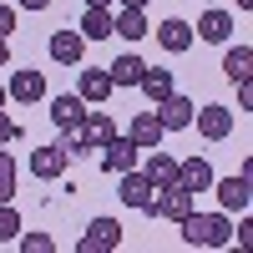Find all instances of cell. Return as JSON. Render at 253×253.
<instances>
[{
  "mask_svg": "<svg viewBox=\"0 0 253 253\" xmlns=\"http://www.w3.org/2000/svg\"><path fill=\"white\" fill-rule=\"evenodd\" d=\"M177 228H182L187 248H228V243H233V213H223V208H218V213H198V208H193Z\"/></svg>",
  "mask_w": 253,
  "mask_h": 253,
  "instance_id": "cell-1",
  "label": "cell"
},
{
  "mask_svg": "<svg viewBox=\"0 0 253 253\" xmlns=\"http://www.w3.org/2000/svg\"><path fill=\"white\" fill-rule=\"evenodd\" d=\"M187 213H193V193H187L182 182L157 187V193H152V208H147V218H167V223H182Z\"/></svg>",
  "mask_w": 253,
  "mask_h": 253,
  "instance_id": "cell-2",
  "label": "cell"
},
{
  "mask_svg": "<svg viewBox=\"0 0 253 253\" xmlns=\"http://www.w3.org/2000/svg\"><path fill=\"white\" fill-rule=\"evenodd\" d=\"M76 248L81 253H112V248H122V223L117 218H91Z\"/></svg>",
  "mask_w": 253,
  "mask_h": 253,
  "instance_id": "cell-3",
  "label": "cell"
},
{
  "mask_svg": "<svg viewBox=\"0 0 253 253\" xmlns=\"http://www.w3.org/2000/svg\"><path fill=\"white\" fill-rule=\"evenodd\" d=\"M157 122H162V132H187V126H193V96H182V91H172V96H162L157 101Z\"/></svg>",
  "mask_w": 253,
  "mask_h": 253,
  "instance_id": "cell-4",
  "label": "cell"
},
{
  "mask_svg": "<svg viewBox=\"0 0 253 253\" xmlns=\"http://www.w3.org/2000/svg\"><path fill=\"white\" fill-rule=\"evenodd\" d=\"M142 162V147L132 142V137H112L107 147H101V172H107V177H117V172H126V167H137Z\"/></svg>",
  "mask_w": 253,
  "mask_h": 253,
  "instance_id": "cell-5",
  "label": "cell"
},
{
  "mask_svg": "<svg viewBox=\"0 0 253 253\" xmlns=\"http://www.w3.org/2000/svg\"><path fill=\"white\" fill-rule=\"evenodd\" d=\"M117 177H122L117 198H122L126 208H137V213H147V208H152V193H157V187L147 182V172H142V167H126V172H117Z\"/></svg>",
  "mask_w": 253,
  "mask_h": 253,
  "instance_id": "cell-6",
  "label": "cell"
},
{
  "mask_svg": "<svg viewBox=\"0 0 253 253\" xmlns=\"http://www.w3.org/2000/svg\"><path fill=\"white\" fill-rule=\"evenodd\" d=\"M213 193H218V208L223 213H248V198H253V177H213Z\"/></svg>",
  "mask_w": 253,
  "mask_h": 253,
  "instance_id": "cell-7",
  "label": "cell"
},
{
  "mask_svg": "<svg viewBox=\"0 0 253 253\" xmlns=\"http://www.w3.org/2000/svg\"><path fill=\"white\" fill-rule=\"evenodd\" d=\"M193 126H198L203 142H223V137H233V112H228V107H198Z\"/></svg>",
  "mask_w": 253,
  "mask_h": 253,
  "instance_id": "cell-8",
  "label": "cell"
},
{
  "mask_svg": "<svg viewBox=\"0 0 253 253\" xmlns=\"http://www.w3.org/2000/svg\"><path fill=\"white\" fill-rule=\"evenodd\" d=\"M66 167H71V157L61 152L56 142H46V147H36V152H31V177H41V182H56Z\"/></svg>",
  "mask_w": 253,
  "mask_h": 253,
  "instance_id": "cell-9",
  "label": "cell"
},
{
  "mask_svg": "<svg viewBox=\"0 0 253 253\" xmlns=\"http://www.w3.org/2000/svg\"><path fill=\"white\" fill-rule=\"evenodd\" d=\"M117 86H112V76H107V66H86L76 76V96L86 101V107H101V101H107Z\"/></svg>",
  "mask_w": 253,
  "mask_h": 253,
  "instance_id": "cell-10",
  "label": "cell"
},
{
  "mask_svg": "<svg viewBox=\"0 0 253 253\" xmlns=\"http://www.w3.org/2000/svg\"><path fill=\"white\" fill-rule=\"evenodd\" d=\"M46 51H51L56 66H81V56H86V36H81V31H56Z\"/></svg>",
  "mask_w": 253,
  "mask_h": 253,
  "instance_id": "cell-11",
  "label": "cell"
},
{
  "mask_svg": "<svg viewBox=\"0 0 253 253\" xmlns=\"http://www.w3.org/2000/svg\"><path fill=\"white\" fill-rule=\"evenodd\" d=\"M177 182L187 193H208V187H213V162L208 157H182L177 162Z\"/></svg>",
  "mask_w": 253,
  "mask_h": 253,
  "instance_id": "cell-12",
  "label": "cell"
},
{
  "mask_svg": "<svg viewBox=\"0 0 253 253\" xmlns=\"http://www.w3.org/2000/svg\"><path fill=\"white\" fill-rule=\"evenodd\" d=\"M5 91H10V101L31 107V101H41V96H46V76L26 66V71H15V76H10V86H5Z\"/></svg>",
  "mask_w": 253,
  "mask_h": 253,
  "instance_id": "cell-13",
  "label": "cell"
},
{
  "mask_svg": "<svg viewBox=\"0 0 253 253\" xmlns=\"http://www.w3.org/2000/svg\"><path fill=\"white\" fill-rule=\"evenodd\" d=\"M126 137H132L137 147H142V152H152V147H162V122H157V112H137L132 117V126H126Z\"/></svg>",
  "mask_w": 253,
  "mask_h": 253,
  "instance_id": "cell-14",
  "label": "cell"
},
{
  "mask_svg": "<svg viewBox=\"0 0 253 253\" xmlns=\"http://www.w3.org/2000/svg\"><path fill=\"white\" fill-rule=\"evenodd\" d=\"M157 46L167 51V56H182L187 46H193V26H187V20H162V26H157Z\"/></svg>",
  "mask_w": 253,
  "mask_h": 253,
  "instance_id": "cell-15",
  "label": "cell"
},
{
  "mask_svg": "<svg viewBox=\"0 0 253 253\" xmlns=\"http://www.w3.org/2000/svg\"><path fill=\"white\" fill-rule=\"evenodd\" d=\"M51 122H56V132H66V126H81L86 122V101L81 96H51Z\"/></svg>",
  "mask_w": 253,
  "mask_h": 253,
  "instance_id": "cell-16",
  "label": "cell"
},
{
  "mask_svg": "<svg viewBox=\"0 0 253 253\" xmlns=\"http://www.w3.org/2000/svg\"><path fill=\"white\" fill-rule=\"evenodd\" d=\"M81 137H86V147H91V152H101V147L117 137L112 112H86V122H81Z\"/></svg>",
  "mask_w": 253,
  "mask_h": 253,
  "instance_id": "cell-17",
  "label": "cell"
},
{
  "mask_svg": "<svg viewBox=\"0 0 253 253\" xmlns=\"http://www.w3.org/2000/svg\"><path fill=\"white\" fill-rule=\"evenodd\" d=\"M112 36H122V41H142V36H152V31H147V10L122 5V10L112 15Z\"/></svg>",
  "mask_w": 253,
  "mask_h": 253,
  "instance_id": "cell-18",
  "label": "cell"
},
{
  "mask_svg": "<svg viewBox=\"0 0 253 253\" xmlns=\"http://www.w3.org/2000/svg\"><path fill=\"white\" fill-rule=\"evenodd\" d=\"M137 91H142V96L157 107L162 96H172V91H177V81H172V71H162V66H147V71H142V81H137Z\"/></svg>",
  "mask_w": 253,
  "mask_h": 253,
  "instance_id": "cell-19",
  "label": "cell"
},
{
  "mask_svg": "<svg viewBox=\"0 0 253 253\" xmlns=\"http://www.w3.org/2000/svg\"><path fill=\"white\" fill-rule=\"evenodd\" d=\"M203 41H213V46H228V36H233V15L228 10H203V20L193 26Z\"/></svg>",
  "mask_w": 253,
  "mask_h": 253,
  "instance_id": "cell-20",
  "label": "cell"
},
{
  "mask_svg": "<svg viewBox=\"0 0 253 253\" xmlns=\"http://www.w3.org/2000/svg\"><path fill=\"white\" fill-rule=\"evenodd\" d=\"M142 172H147V182L152 187H172L177 182V157H167V152H147V162H142Z\"/></svg>",
  "mask_w": 253,
  "mask_h": 253,
  "instance_id": "cell-21",
  "label": "cell"
},
{
  "mask_svg": "<svg viewBox=\"0 0 253 253\" xmlns=\"http://www.w3.org/2000/svg\"><path fill=\"white\" fill-rule=\"evenodd\" d=\"M76 31L86 41H112V5H86V15H81Z\"/></svg>",
  "mask_w": 253,
  "mask_h": 253,
  "instance_id": "cell-22",
  "label": "cell"
},
{
  "mask_svg": "<svg viewBox=\"0 0 253 253\" xmlns=\"http://www.w3.org/2000/svg\"><path fill=\"white\" fill-rule=\"evenodd\" d=\"M142 71H147V61H142V56H132V51H126V56H117L112 66H107L112 86H137V81H142Z\"/></svg>",
  "mask_w": 253,
  "mask_h": 253,
  "instance_id": "cell-23",
  "label": "cell"
},
{
  "mask_svg": "<svg viewBox=\"0 0 253 253\" xmlns=\"http://www.w3.org/2000/svg\"><path fill=\"white\" fill-rule=\"evenodd\" d=\"M223 76L228 81H243V76H253V46H228V56H223Z\"/></svg>",
  "mask_w": 253,
  "mask_h": 253,
  "instance_id": "cell-24",
  "label": "cell"
},
{
  "mask_svg": "<svg viewBox=\"0 0 253 253\" xmlns=\"http://www.w3.org/2000/svg\"><path fill=\"white\" fill-rule=\"evenodd\" d=\"M15 187H20V162L5 152V147H0V203H10Z\"/></svg>",
  "mask_w": 253,
  "mask_h": 253,
  "instance_id": "cell-25",
  "label": "cell"
},
{
  "mask_svg": "<svg viewBox=\"0 0 253 253\" xmlns=\"http://www.w3.org/2000/svg\"><path fill=\"white\" fill-rule=\"evenodd\" d=\"M56 147H61L66 157H81V152H91V147H86V137H81V126H66V132L56 137Z\"/></svg>",
  "mask_w": 253,
  "mask_h": 253,
  "instance_id": "cell-26",
  "label": "cell"
},
{
  "mask_svg": "<svg viewBox=\"0 0 253 253\" xmlns=\"http://www.w3.org/2000/svg\"><path fill=\"white\" fill-rule=\"evenodd\" d=\"M15 243H20V253H51L56 248L51 233H15Z\"/></svg>",
  "mask_w": 253,
  "mask_h": 253,
  "instance_id": "cell-27",
  "label": "cell"
},
{
  "mask_svg": "<svg viewBox=\"0 0 253 253\" xmlns=\"http://www.w3.org/2000/svg\"><path fill=\"white\" fill-rule=\"evenodd\" d=\"M15 233H20V213L10 203H0V243H15Z\"/></svg>",
  "mask_w": 253,
  "mask_h": 253,
  "instance_id": "cell-28",
  "label": "cell"
},
{
  "mask_svg": "<svg viewBox=\"0 0 253 253\" xmlns=\"http://www.w3.org/2000/svg\"><path fill=\"white\" fill-rule=\"evenodd\" d=\"M10 142H20V122L0 107V147H10Z\"/></svg>",
  "mask_w": 253,
  "mask_h": 253,
  "instance_id": "cell-29",
  "label": "cell"
},
{
  "mask_svg": "<svg viewBox=\"0 0 253 253\" xmlns=\"http://www.w3.org/2000/svg\"><path fill=\"white\" fill-rule=\"evenodd\" d=\"M10 31H15V10L5 5V0H0V36H5V41H10Z\"/></svg>",
  "mask_w": 253,
  "mask_h": 253,
  "instance_id": "cell-30",
  "label": "cell"
},
{
  "mask_svg": "<svg viewBox=\"0 0 253 253\" xmlns=\"http://www.w3.org/2000/svg\"><path fill=\"white\" fill-rule=\"evenodd\" d=\"M233 243H238V248H248V243H253V223H248V218L233 228Z\"/></svg>",
  "mask_w": 253,
  "mask_h": 253,
  "instance_id": "cell-31",
  "label": "cell"
},
{
  "mask_svg": "<svg viewBox=\"0 0 253 253\" xmlns=\"http://www.w3.org/2000/svg\"><path fill=\"white\" fill-rule=\"evenodd\" d=\"M238 107H243V112H248V107H253V81H248V76H243V81H238Z\"/></svg>",
  "mask_w": 253,
  "mask_h": 253,
  "instance_id": "cell-32",
  "label": "cell"
},
{
  "mask_svg": "<svg viewBox=\"0 0 253 253\" xmlns=\"http://www.w3.org/2000/svg\"><path fill=\"white\" fill-rule=\"evenodd\" d=\"M15 5H20V10H46L51 0H15Z\"/></svg>",
  "mask_w": 253,
  "mask_h": 253,
  "instance_id": "cell-33",
  "label": "cell"
},
{
  "mask_svg": "<svg viewBox=\"0 0 253 253\" xmlns=\"http://www.w3.org/2000/svg\"><path fill=\"white\" fill-rule=\"evenodd\" d=\"M0 66H10V41L0 36Z\"/></svg>",
  "mask_w": 253,
  "mask_h": 253,
  "instance_id": "cell-34",
  "label": "cell"
},
{
  "mask_svg": "<svg viewBox=\"0 0 253 253\" xmlns=\"http://www.w3.org/2000/svg\"><path fill=\"white\" fill-rule=\"evenodd\" d=\"M117 5H137V10H147V0H117Z\"/></svg>",
  "mask_w": 253,
  "mask_h": 253,
  "instance_id": "cell-35",
  "label": "cell"
},
{
  "mask_svg": "<svg viewBox=\"0 0 253 253\" xmlns=\"http://www.w3.org/2000/svg\"><path fill=\"white\" fill-rule=\"evenodd\" d=\"M233 5H238V10H253V0H233Z\"/></svg>",
  "mask_w": 253,
  "mask_h": 253,
  "instance_id": "cell-36",
  "label": "cell"
},
{
  "mask_svg": "<svg viewBox=\"0 0 253 253\" xmlns=\"http://www.w3.org/2000/svg\"><path fill=\"white\" fill-rule=\"evenodd\" d=\"M5 101H10V91H5V86H0V107H5Z\"/></svg>",
  "mask_w": 253,
  "mask_h": 253,
  "instance_id": "cell-37",
  "label": "cell"
},
{
  "mask_svg": "<svg viewBox=\"0 0 253 253\" xmlns=\"http://www.w3.org/2000/svg\"><path fill=\"white\" fill-rule=\"evenodd\" d=\"M86 5H112V0H86Z\"/></svg>",
  "mask_w": 253,
  "mask_h": 253,
  "instance_id": "cell-38",
  "label": "cell"
}]
</instances>
